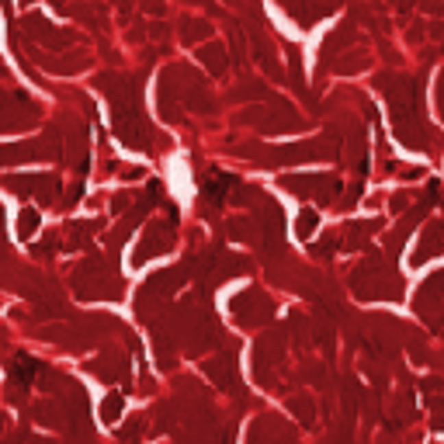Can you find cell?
<instances>
[{"label":"cell","mask_w":444,"mask_h":444,"mask_svg":"<svg viewBox=\"0 0 444 444\" xmlns=\"http://www.w3.org/2000/svg\"><path fill=\"white\" fill-rule=\"evenodd\" d=\"M174 247V236H171V230H160V226H153L149 230V236L143 240V247L136 250V264H146L149 257H156V254H166Z\"/></svg>","instance_id":"6da1fadb"},{"label":"cell","mask_w":444,"mask_h":444,"mask_svg":"<svg viewBox=\"0 0 444 444\" xmlns=\"http://www.w3.org/2000/svg\"><path fill=\"white\" fill-rule=\"evenodd\" d=\"M430 254H444V226H430L427 230V236H423V243H420V250H417V264H423Z\"/></svg>","instance_id":"7a4b0ae2"},{"label":"cell","mask_w":444,"mask_h":444,"mask_svg":"<svg viewBox=\"0 0 444 444\" xmlns=\"http://www.w3.org/2000/svg\"><path fill=\"white\" fill-rule=\"evenodd\" d=\"M198 56H201V63L212 70V77H222V73H226V60H222V45H201V49H198Z\"/></svg>","instance_id":"3957f363"},{"label":"cell","mask_w":444,"mask_h":444,"mask_svg":"<svg viewBox=\"0 0 444 444\" xmlns=\"http://www.w3.org/2000/svg\"><path fill=\"white\" fill-rule=\"evenodd\" d=\"M236 181L233 177H222V174H212V184H205V198L212 201V205H219L222 201V195H226V188H233Z\"/></svg>","instance_id":"277c9868"},{"label":"cell","mask_w":444,"mask_h":444,"mask_svg":"<svg viewBox=\"0 0 444 444\" xmlns=\"http://www.w3.org/2000/svg\"><path fill=\"white\" fill-rule=\"evenodd\" d=\"M119 410H122V396H119V393H111V396L104 399V406H101V417L111 423V420H119Z\"/></svg>","instance_id":"5b68a950"},{"label":"cell","mask_w":444,"mask_h":444,"mask_svg":"<svg viewBox=\"0 0 444 444\" xmlns=\"http://www.w3.org/2000/svg\"><path fill=\"white\" fill-rule=\"evenodd\" d=\"M35 226H38V215H35L32 208H25V212L18 215V233H21V236H32Z\"/></svg>","instance_id":"8992f818"},{"label":"cell","mask_w":444,"mask_h":444,"mask_svg":"<svg viewBox=\"0 0 444 444\" xmlns=\"http://www.w3.org/2000/svg\"><path fill=\"white\" fill-rule=\"evenodd\" d=\"M208 32H212L208 21H188V25H184V38H188V42H198V38H205Z\"/></svg>","instance_id":"52a82bcc"},{"label":"cell","mask_w":444,"mask_h":444,"mask_svg":"<svg viewBox=\"0 0 444 444\" xmlns=\"http://www.w3.org/2000/svg\"><path fill=\"white\" fill-rule=\"evenodd\" d=\"M295 230H299V236H309V233L316 230V212H312V208H306V212L299 215V226H295Z\"/></svg>","instance_id":"ba28073f"},{"label":"cell","mask_w":444,"mask_h":444,"mask_svg":"<svg viewBox=\"0 0 444 444\" xmlns=\"http://www.w3.org/2000/svg\"><path fill=\"white\" fill-rule=\"evenodd\" d=\"M420 4H423V11H430V14H441V11H444L441 0H420Z\"/></svg>","instance_id":"9c48e42d"},{"label":"cell","mask_w":444,"mask_h":444,"mask_svg":"<svg viewBox=\"0 0 444 444\" xmlns=\"http://www.w3.org/2000/svg\"><path fill=\"white\" fill-rule=\"evenodd\" d=\"M143 8L153 11V14H163V0H143Z\"/></svg>","instance_id":"30bf717a"},{"label":"cell","mask_w":444,"mask_h":444,"mask_svg":"<svg viewBox=\"0 0 444 444\" xmlns=\"http://www.w3.org/2000/svg\"><path fill=\"white\" fill-rule=\"evenodd\" d=\"M393 8H396V11H410L413 0H393Z\"/></svg>","instance_id":"8fae6325"},{"label":"cell","mask_w":444,"mask_h":444,"mask_svg":"<svg viewBox=\"0 0 444 444\" xmlns=\"http://www.w3.org/2000/svg\"><path fill=\"white\" fill-rule=\"evenodd\" d=\"M115 8H119L122 14H129V11H132V0H115Z\"/></svg>","instance_id":"7c38bea8"}]
</instances>
